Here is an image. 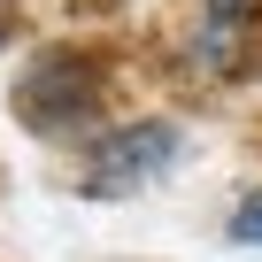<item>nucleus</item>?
<instances>
[{
    "mask_svg": "<svg viewBox=\"0 0 262 262\" xmlns=\"http://www.w3.org/2000/svg\"><path fill=\"white\" fill-rule=\"evenodd\" d=\"M108 100H116V62L100 47H31L16 70H8V116L31 139H70L85 147L93 131L108 123Z\"/></svg>",
    "mask_w": 262,
    "mask_h": 262,
    "instance_id": "nucleus-1",
    "label": "nucleus"
},
{
    "mask_svg": "<svg viewBox=\"0 0 262 262\" xmlns=\"http://www.w3.org/2000/svg\"><path fill=\"white\" fill-rule=\"evenodd\" d=\"M193 155L178 116H108L93 139L77 147V193L85 201H131L155 193L162 178H178Z\"/></svg>",
    "mask_w": 262,
    "mask_h": 262,
    "instance_id": "nucleus-2",
    "label": "nucleus"
},
{
    "mask_svg": "<svg viewBox=\"0 0 262 262\" xmlns=\"http://www.w3.org/2000/svg\"><path fill=\"white\" fill-rule=\"evenodd\" d=\"M185 70L208 85H254L262 77V0H193Z\"/></svg>",
    "mask_w": 262,
    "mask_h": 262,
    "instance_id": "nucleus-3",
    "label": "nucleus"
},
{
    "mask_svg": "<svg viewBox=\"0 0 262 262\" xmlns=\"http://www.w3.org/2000/svg\"><path fill=\"white\" fill-rule=\"evenodd\" d=\"M224 247L262 254V185H239V193H231V208H224Z\"/></svg>",
    "mask_w": 262,
    "mask_h": 262,
    "instance_id": "nucleus-4",
    "label": "nucleus"
},
{
    "mask_svg": "<svg viewBox=\"0 0 262 262\" xmlns=\"http://www.w3.org/2000/svg\"><path fill=\"white\" fill-rule=\"evenodd\" d=\"M8 31H16V0H0V47H8Z\"/></svg>",
    "mask_w": 262,
    "mask_h": 262,
    "instance_id": "nucleus-5",
    "label": "nucleus"
}]
</instances>
